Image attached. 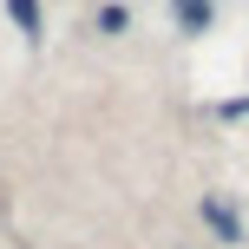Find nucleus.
<instances>
[{
  "mask_svg": "<svg viewBox=\"0 0 249 249\" xmlns=\"http://www.w3.org/2000/svg\"><path fill=\"white\" fill-rule=\"evenodd\" d=\"M7 13H13L20 33H39V0H7Z\"/></svg>",
  "mask_w": 249,
  "mask_h": 249,
  "instance_id": "obj_1",
  "label": "nucleus"
},
{
  "mask_svg": "<svg viewBox=\"0 0 249 249\" xmlns=\"http://www.w3.org/2000/svg\"><path fill=\"white\" fill-rule=\"evenodd\" d=\"M177 13H184L190 26H203V20H210V7H203V0H177Z\"/></svg>",
  "mask_w": 249,
  "mask_h": 249,
  "instance_id": "obj_2",
  "label": "nucleus"
}]
</instances>
